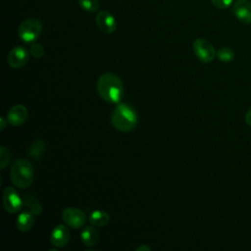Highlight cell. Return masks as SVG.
I'll use <instances>...</instances> for the list:
<instances>
[{"mask_svg":"<svg viewBox=\"0 0 251 251\" xmlns=\"http://www.w3.org/2000/svg\"><path fill=\"white\" fill-rule=\"evenodd\" d=\"M232 12L239 22L251 23V3L248 0H237L232 6Z\"/></svg>","mask_w":251,"mask_h":251,"instance_id":"7c38bea8","label":"cell"},{"mask_svg":"<svg viewBox=\"0 0 251 251\" xmlns=\"http://www.w3.org/2000/svg\"><path fill=\"white\" fill-rule=\"evenodd\" d=\"M24 204L27 208V211H29L34 216L39 215L42 212V207H41L40 203L34 197H31V196L26 197L24 200Z\"/></svg>","mask_w":251,"mask_h":251,"instance_id":"e0dca14e","label":"cell"},{"mask_svg":"<svg viewBox=\"0 0 251 251\" xmlns=\"http://www.w3.org/2000/svg\"><path fill=\"white\" fill-rule=\"evenodd\" d=\"M44 151H45L44 141L41 140V139H37L31 144V146L29 148V151H28V154L30 156H32L35 160H38L39 158L42 157Z\"/></svg>","mask_w":251,"mask_h":251,"instance_id":"2e32d148","label":"cell"},{"mask_svg":"<svg viewBox=\"0 0 251 251\" xmlns=\"http://www.w3.org/2000/svg\"><path fill=\"white\" fill-rule=\"evenodd\" d=\"M71 239V231L69 229V226L67 225H57L50 236V241L52 245H54L57 248H63L65 247Z\"/></svg>","mask_w":251,"mask_h":251,"instance_id":"9c48e42d","label":"cell"},{"mask_svg":"<svg viewBox=\"0 0 251 251\" xmlns=\"http://www.w3.org/2000/svg\"><path fill=\"white\" fill-rule=\"evenodd\" d=\"M0 129L1 130H4V128L6 127V126H7V124H8V120H7V118L5 119V118H3V117H1L0 118Z\"/></svg>","mask_w":251,"mask_h":251,"instance_id":"cb8c5ba5","label":"cell"},{"mask_svg":"<svg viewBox=\"0 0 251 251\" xmlns=\"http://www.w3.org/2000/svg\"><path fill=\"white\" fill-rule=\"evenodd\" d=\"M29 59L28 51L23 46L14 47L8 54V64L14 69H20L25 66Z\"/></svg>","mask_w":251,"mask_h":251,"instance_id":"ba28073f","label":"cell"},{"mask_svg":"<svg viewBox=\"0 0 251 251\" xmlns=\"http://www.w3.org/2000/svg\"><path fill=\"white\" fill-rule=\"evenodd\" d=\"M77 2L82 10L89 12V13L96 12L99 8L98 0H78Z\"/></svg>","mask_w":251,"mask_h":251,"instance_id":"d6986e66","label":"cell"},{"mask_svg":"<svg viewBox=\"0 0 251 251\" xmlns=\"http://www.w3.org/2000/svg\"><path fill=\"white\" fill-rule=\"evenodd\" d=\"M217 58L224 63H228L233 60L234 52L229 47H222L217 51Z\"/></svg>","mask_w":251,"mask_h":251,"instance_id":"ac0fdd59","label":"cell"},{"mask_svg":"<svg viewBox=\"0 0 251 251\" xmlns=\"http://www.w3.org/2000/svg\"><path fill=\"white\" fill-rule=\"evenodd\" d=\"M192 49L195 56L202 63H211L217 57V52L212 43L204 38L195 39L192 43Z\"/></svg>","mask_w":251,"mask_h":251,"instance_id":"5b68a950","label":"cell"},{"mask_svg":"<svg viewBox=\"0 0 251 251\" xmlns=\"http://www.w3.org/2000/svg\"><path fill=\"white\" fill-rule=\"evenodd\" d=\"M34 225V215L31 214L29 211H24L21 214H19L17 221H16V226L17 228L22 232L29 231Z\"/></svg>","mask_w":251,"mask_h":251,"instance_id":"4fadbf2b","label":"cell"},{"mask_svg":"<svg viewBox=\"0 0 251 251\" xmlns=\"http://www.w3.org/2000/svg\"><path fill=\"white\" fill-rule=\"evenodd\" d=\"M88 221L93 226L102 227L109 223L110 216L108 215L107 212L103 210H94L90 213L88 217Z\"/></svg>","mask_w":251,"mask_h":251,"instance_id":"5bb4252c","label":"cell"},{"mask_svg":"<svg viewBox=\"0 0 251 251\" xmlns=\"http://www.w3.org/2000/svg\"><path fill=\"white\" fill-rule=\"evenodd\" d=\"M80 237H81V242L86 247H91V246H94L98 241V232L93 226H87L82 229Z\"/></svg>","mask_w":251,"mask_h":251,"instance_id":"9a60e30c","label":"cell"},{"mask_svg":"<svg viewBox=\"0 0 251 251\" xmlns=\"http://www.w3.org/2000/svg\"><path fill=\"white\" fill-rule=\"evenodd\" d=\"M233 0H211L212 4L218 9H226L232 4Z\"/></svg>","mask_w":251,"mask_h":251,"instance_id":"7402d4cb","label":"cell"},{"mask_svg":"<svg viewBox=\"0 0 251 251\" xmlns=\"http://www.w3.org/2000/svg\"><path fill=\"white\" fill-rule=\"evenodd\" d=\"M33 168L29 161L25 159H18L11 169L12 183L21 189L27 188L33 181Z\"/></svg>","mask_w":251,"mask_h":251,"instance_id":"3957f363","label":"cell"},{"mask_svg":"<svg viewBox=\"0 0 251 251\" xmlns=\"http://www.w3.org/2000/svg\"><path fill=\"white\" fill-rule=\"evenodd\" d=\"M96 88L99 96L109 103H120L124 95V83L122 79L112 73H106L100 75Z\"/></svg>","mask_w":251,"mask_h":251,"instance_id":"6da1fadb","label":"cell"},{"mask_svg":"<svg viewBox=\"0 0 251 251\" xmlns=\"http://www.w3.org/2000/svg\"><path fill=\"white\" fill-rule=\"evenodd\" d=\"M29 52L33 58H41L44 55V47L39 43L33 42L31 43Z\"/></svg>","mask_w":251,"mask_h":251,"instance_id":"44dd1931","label":"cell"},{"mask_svg":"<svg viewBox=\"0 0 251 251\" xmlns=\"http://www.w3.org/2000/svg\"><path fill=\"white\" fill-rule=\"evenodd\" d=\"M111 123L117 130L127 132L137 126L138 117L131 106L126 103H118L111 114Z\"/></svg>","mask_w":251,"mask_h":251,"instance_id":"7a4b0ae2","label":"cell"},{"mask_svg":"<svg viewBox=\"0 0 251 251\" xmlns=\"http://www.w3.org/2000/svg\"><path fill=\"white\" fill-rule=\"evenodd\" d=\"M135 250H136V251H150V250H151V248H150L148 245L143 244V245L138 246Z\"/></svg>","mask_w":251,"mask_h":251,"instance_id":"d4e9b609","label":"cell"},{"mask_svg":"<svg viewBox=\"0 0 251 251\" xmlns=\"http://www.w3.org/2000/svg\"><path fill=\"white\" fill-rule=\"evenodd\" d=\"M95 22L99 29L105 33H113L117 28V22L114 16L106 10L97 13Z\"/></svg>","mask_w":251,"mask_h":251,"instance_id":"30bf717a","label":"cell"},{"mask_svg":"<svg viewBox=\"0 0 251 251\" xmlns=\"http://www.w3.org/2000/svg\"><path fill=\"white\" fill-rule=\"evenodd\" d=\"M11 159V154L10 151L8 150V148H6L5 146H0V169L3 170L5 169Z\"/></svg>","mask_w":251,"mask_h":251,"instance_id":"ffe728a7","label":"cell"},{"mask_svg":"<svg viewBox=\"0 0 251 251\" xmlns=\"http://www.w3.org/2000/svg\"><path fill=\"white\" fill-rule=\"evenodd\" d=\"M62 220L69 227L77 229L84 226L86 223V216L80 209L75 207H67L62 211Z\"/></svg>","mask_w":251,"mask_h":251,"instance_id":"8992f818","label":"cell"},{"mask_svg":"<svg viewBox=\"0 0 251 251\" xmlns=\"http://www.w3.org/2000/svg\"><path fill=\"white\" fill-rule=\"evenodd\" d=\"M28 118V111L23 104L13 106L7 113L8 123L13 126H20L24 125Z\"/></svg>","mask_w":251,"mask_h":251,"instance_id":"8fae6325","label":"cell"},{"mask_svg":"<svg viewBox=\"0 0 251 251\" xmlns=\"http://www.w3.org/2000/svg\"><path fill=\"white\" fill-rule=\"evenodd\" d=\"M42 30L41 22L37 18H27L23 21L18 28V34L22 41L33 43L39 37Z\"/></svg>","mask_w":251,"mask_h":251,"instance_id":"277c9868","label":"cell"},{"mask_svg":"<svg viewBox=\"0 0 251 251\" xmlns=\"http://www.w3.org/2000/svg\"><path fill=\"white\" fill-rule=\"evenodd\" d=\"M245 123L251 126V107L247 110L246 114H245Z\"/></svg>","mask_w":251,"mask_h":251,"instance_id":"603a6c76","label":"cell"},{"mask_svg":"<svg viewBox=\"0 0 251 251\" xmlns=\"http://www.w3.org/2000/svg\"><path fill=\"white\" fill-rule=\"evenodd\" d=\"M3 205L8 213L14 214L22 209L24 202L18 192L13 187L8 186L3 192Z\"/></svg>","mask_w":251,"mask_h":251,"instance_id":"52a82bcc","label":"cell"}]
</instances>
